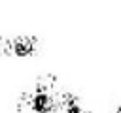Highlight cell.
<instances>
[{
    "label": "cell",
    "instance_id": "1",
    "mask_svg": "<svg viewBox=\"0 0 121 113\" xmlns=\"http://www.w3.org/2000/svg\"><path fill=\"white\" fill-rule=\"evenodd\" d=\"M21 104L32 113H55L59 111L60 94L53 90L51 83H38L34 90H28L23 94Z\"/></svg>",
    "mask_w": 121,
    "mask_h": 113
},
{
    "label": "cell",
    "instance_id": "2",
    "mask_svg": "<svg viewBox=\"0 0 121 113\" xmlns=\"http://www.w3.org/2000/svg\"><path fill=\"white\" fill-rule=\"evenodd\" d=\"M8 53L13 55V56H19V58L32 56L36 53V40L30 38V36H17L9 41Z\"/></svg>",
    "mask_w": 121,
    "mask_h": 113
},
{
    "label": "cell",
    "instance_id": "3",
    "mask_svg": "<svg viewBox=\"0 0 121 113\" xmlns=\"http://www.w3.org/2000/svg\"><path fill=\"white\" fill-rule=\"evenodd\" d=\"M59 111L60 113H91L89 109H85L78 96L70 94V92H62L60 94V104H59Z\"/></svg>",
    "mask_w": 121,
    "mask_h": 113
},
{
    "label": "cell",
    "instance_id": "4",
    "mask_svg": "<svg viewBox=\"0 0 121 113\" xmlns=\"http://www.w3.org/2000/svg\"><path fill=\"white\" fill-rule=\"evenodd\" d=\"M113 113H121V105H117V107H115V111H113Z\"/></svg>",
    "mask_w": 121,
    "mask_h": 113
}]
</instances>
